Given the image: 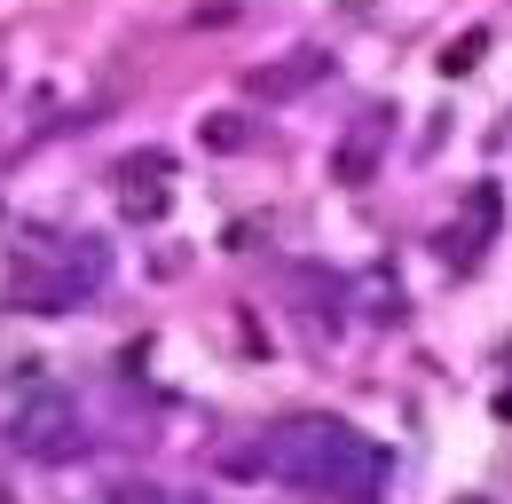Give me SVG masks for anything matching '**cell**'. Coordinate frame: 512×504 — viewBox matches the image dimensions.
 I'll list each match as a JSON object with an SVG mask.
<instances>
[{
    "instance_id": "obj_1",
    "label": "cell",
    "mask_w": 512,
    "mask_h": 504,
    "mask_svg": "<svg viewBox=\"0 0 512 504\" xmlns=\"http://www.w3.org/2000/svg\"><path fill=\"white\" fill-rule=\"evenodd\" d=\"M268 457H276L284 481H300V489H316V497L371 504L386 489V449L363 441L355 426H339V418H292V426H276Z\"/></svg>"
},
{
    "instance_id": "obj_2",
    "label": "cell",
    "mask_w": 512,
    "mask_h": 504,
    "mask_svg": "<svg viewBox=\"0 0 512 504\" xmlns=\"http://www.w3.org/2000/svg\"><path fill=\"white\" fill-rule=\"evenodd\" d=\"M8 434H16V449H24L32 465H71V457L87 449V434H79V418H71V402H56V394H40V402H24Z\"/></svg>"
},
{
    "instance_id": "obj_3",
    "label": "cell",
    "mask_w": 512,
    "mask_h": 504,
    "mask_svg": "<svg viewBox=\"0 0 512 504\" xmlns=\"http://www.w3.org/2000/svg\"><path fill=\"white\" fill-rule=\"evenodd\" d=\"M323 71H331V48H308V56H292V63H268V71H253L245 87H253V95H268V103H284V95L316 87Z\"/></svg>"
},
{
    "instance_id": "obj_4",
    "label": "cell",
    "mask_w": 512,
    "mask_h": 504,
    "mask_svg": "<svg viewBox=\"0 0 512 504\" xmlns=\"http://www.w3.org/2000/svg\"><path fill=\"white\" fill-rule=\"evenodd\" d=\"M371 166H379V119L355 126V134L331 150V174H339V182H371Z\"/></svg>"
},
{
    "instance_id": "obj_5",
    "label": "cell",
    "mask_w": 512,
    "mask_h": 504,
    "mask_svg": "<svg viewBox=\"0 0 512 504\" xmlns=\"http://www.w3.org/2000/svg\"><path fill=\"white\" fill-rule=\"evenodd\" d=\"M205 142H213V150H245V142H253V119H213Z\"/></svg>"
},
{
    "instance_id": "obj_6",
    "label": "cell",
    "mask_w": 512,
    "mask_h": 504,
    "mask_svg": "<svg viewBox=\"0 0 512 504\" xmlns=\"http://www.w3.org/2000/svg\"><path fill=\"white\" fill-rule=\"evenodd\" d=\"M481 48H489V32H465V40L442 56V71H449V79H457V71H473V63H481Z\"/></svg>"
},
{
    "instance_id": "obj_7",
    "label": "cell",
    "mask_w": 512,
    "mask_h": 504,
    "mask_svg": "<svg viewBox=\"0 0 512 504\" xmlns=\"http://www.w3.org/2000/svg\"><path fill=\"white\" fill-rule=\"evenodd\" d=\"M111 504H166L158 489H111Z\"/></svg>"
}]
</instances>
